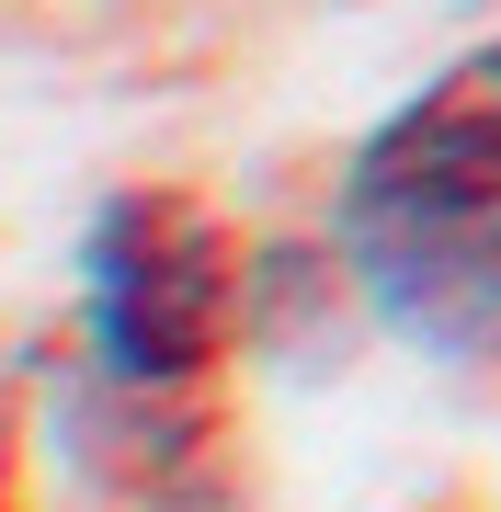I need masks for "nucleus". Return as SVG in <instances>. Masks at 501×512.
<instances>
[{
    "mask_svg": "<svg viewBox=\"0 0 501 512\" xmlns=\"http://www.w3.org/2000/svg\"><path fill=\"white\" fill-rule=\"evenodd\" d=\"M251 308V262L205 194L126 183L80 228V342L126 399H171L228 353Z\"/></svg>",
    "mask_w": 501,
    "mask_h": 512,
    "instance_id": "1",
    "label": "nucleus"
},
{
    "mask_svg": "<svg viewBox=\"0 0 501 512\" xmlns=\"http://www.w3.org/2000/svg\"><path fill=\"white\" fill-rule=\"evenodd\" d=\"M365 319L456 376L501 365V205L490 217H331Z\"/></svg>",
    "mask_w": 501,
    "mask_h": 512,
    "instance_id": "2",
    "label": "nucleus"
},
{
    "mask_svg": "<svg viewBox=\"0 0 501 512\" xmlns=\"http://www.w3.org/2000/svg\"><path fill=\"white\" fill-rule=\"evenodd\" d=\"M501 205V35L422 80L342 160L331 217H490Z\"/></svg>",
    "mask_w": 501,
    "mask_h": 512,
    "instance_id": "3",
    "label": "nucleus"
},
{
    "mask_svg": "<svg viewBox=\"0 0 501 512\" xmlns=\"http://www.w3.org/2000/svg\"><path fill=\"white\" fill-rule=\"evenodd\" d=\"M0 501H12V421H0Z\"/></svg>",
    "mask_w": 501,
    "mask_h": 512,
    "instance_id": "4",
    "label": "nucleus"
}]
</instances>
